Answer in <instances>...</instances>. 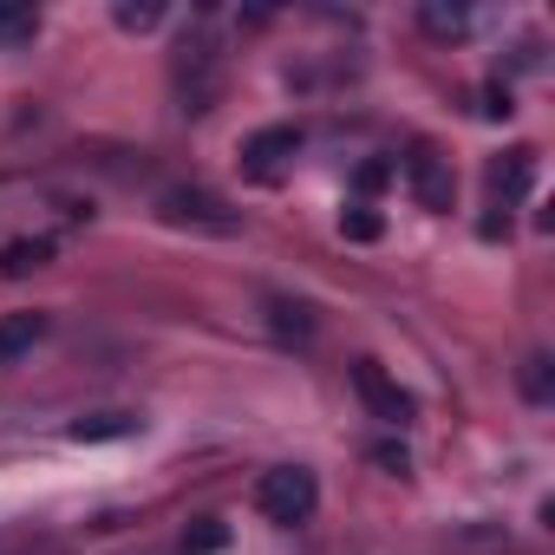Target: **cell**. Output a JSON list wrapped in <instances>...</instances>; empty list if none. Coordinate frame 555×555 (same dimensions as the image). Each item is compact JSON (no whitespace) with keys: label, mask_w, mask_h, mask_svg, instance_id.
Wrapping results in <instances>:
<instances>
[{"label":"cell","mask_w":555,"mask_h":555,"mask_svg":"<svg viewBox=\"0 0 555 555\" xmlns=\"http://www.w3.org/2000/svg\"><path fill=\"white\" fill-rule=\"evenodd\" d=\"M47 327H53V321H47V314H34V308H27V314H8V321H0V366L27 360V353L47 340Z\"/></svg>","instance_id":"cell-8"},{"label":"cell","mask_w":555,"mask_h":555,"mask_svg":"<svg viewBox=\"0 0 555 555\" xmlns=\"http://www.w3.org/2000/svg\"><path fill=\"white\" fill-rule=\"evenodd\" d=\"M353 392L366 399V412H373V418H386V425H399V431H405V425H412V412H418V405H412V392H405L379 360H353Z\"/></svg>","instance_id":"cell-5"},{"label":"cell","mask_w":555,"mask_h":555,"mask_svg":"<svg viewBox=\"0 0 555 555\" xmlns=\"http://www.w3.org/2000/svg\"><path fill=\"white\" fill-rule=\"evenodd\" d=\"M34 34H40V14L27 0H0V47H27Z\"/></svg>","instance_id":"cell-13"},{"label":"cell","mask_w":555,"mask_h":555,"mask_svg":"<svg viewBox=\"0 0 555 555\" xmlns=\"http://www.w3.org/2000/svg\"><path fill=\"white\" fill-rule=\"evenodd\" d=\"M373 464H379V470H392V477H405V470H412L405 444H392V438H386V444H373Z\"/></svg>","instance_id":"cell-18"},{"label":"cell","mask_w":555,"mask_h":555,"mask_svg":"<svg viewBox=\"0 0 555 555\" xmlns=\"http://www.w3.org/2000/svg\"><path fill=\"white\" fill-rule=\"evenodd\" d=\"M268 327H274V340L308 347L314 340V308L308 301H288V295H268Z\"/></svg>","instance_id":"cell-10"},{"label":"cell","mask_w":555,"mask_h":555,"mask_svg":"<svg viewBox=\"0 0 555 555\" xmlns=\"http://www.w3.org/2000/svg\"><path fill=\"white\" fill-rule=\"evenodd\" d=\"M157 216H164L170 229H203V235H235V229H242V216H235L216 190H203V183H170V190L157 196Z\"/></svg>","instance_id":"cell-3"},{"label":"cell","mask_w":555,"mask_h":555,"mask_svg":"<svg viewBox=\"0 0 555 555\" xmlns=\"http://www.w3.org/2000/svg\"><path fill=\"white\" fill-rule=\"evenodd\" d=\"M138 431H144L138 412H86V418L66 425L73 444H118V438H138Z\"/></svg>","instance_id":"cell-7"},{"label":"cell","mask_w":555,"mask_h":555,"mask_svg":"<svg viewBox=\"0 0 555 555\" xmlns=\"http://www.w3.org/2000/svg\"><path fill=\"white\" fill-rule=\"evenodd\" d=\"M399 177H405V190L418 196V209H451V203H457V170H451V157L431 151V144H412V151L399 157Z\"/></svg>","instance_id":"cell-4"},{"label":"cell","mask_w":555,"mask_h":555,"mask_svg":"<svg viewBox=\"0 0 555 555\" xmlns=\"http://www.w3.org/2000/svg\"><path fill=\"white\" fill-rule=\"evenodd\" d=\"M295 157H301V131H295V125H261V131L242 144V170H248L255 183H274Z\"/></svg>","instance_id":"cell-6"},{"label":"cell","mask_w":555,"mask_h":555,"mask_svg":"<svg viewBox=\"0 0 555 555\" xmlns=\"http://www.w3.org/2000/svg\"><path fill=\"white\" fill-rule=\"evenodd\" d=\"M170 86H177V105H183L190 118H203V112L222 99V47H216V34H190V40L177 47Z\"/></svg>","instance_id":"cell-1"},{"label":"cell","mask_w":555,"mask_h":555,"mask_svg":"<svg viewBox=\"0 0 555 555\" xmlns=\"http://www.w3.org/2000/svg\"><path fill=\"white\" fill-rule=\"evenodd\" d=\"M255 509H261L268 522H282V529L308 522V516L321 509L314 470H308V464H274V470H261V477H255Z\"/></svg>","instance_id":"cell-2"},{"label":"cell","mask_w":555,"mask_h":555,"mask_svg":"<svg viewBox=\"0 0 555 555\" xmlns=\"http://www.w3.org/2000/svg\"><path fill=\"white\" fill-rule=\"evenodd\" d=\"M522 392H529L535 405H548V399H555V379H548V360H542V353H529V360H522Z\"/></svg>","instance_id":"cell-17"},{"label":"cell","mask_w":555,"mask_h":555,"mask_svg":"<svg viewBox=\"0 0 555 555\" xmlns=\"http://www.w3.org/2000/svg\"><path fill=\"white\" fill-rule=\"evenodd\" d=\"M386 177H392V164H360L353 183H360V190H386Z\"/></svg>","instance_id":"cell-19"},{"label":"cell","mask_w":555,"mask_h":555,"mask_svg":"<svg viewBox=\"0 0 555 555\" xmlns=\"http://www.w3.org/2000/svg\"><path fill=\"white\" fill-rule=\"evenodd\" d=\"M222 542H229V522H222V516H203V522L183 535V548H177V555H216Z\"/></svg>","instance_id":"cell-16"},{"label":"cell","mask_w":555,"mask_h":555,"mask_svg":"<svg viewBox=\"0 0 555 555\" xmlns=\"http://www.w3.org/2000/svg\"><path fill=\"white\" fill-rule=\"evenodd\" d=\"M47 261H53V242H47V235H21V242L0 248V274H8V282H21V274H34V268H47Z\"/></svg>","instance_id":"cell-11"},{"label":"cell","mask_w":555,"mask_h":555,"mask_svg":"<svg viewBox=\"0 0 555 555\" xmlns=\"http://www.w3.org/2000/svg\"><path fill=\"white\" fill-rule=\"evenodd\" d=\"M112 21H118L125 34H151V27L164 21V8H157V0H118V8H112Z\"/></svg>","instance_id":"cell-15"},{"label":"cell","mask_w":555,"mask_h":555,"mask_svg":"<svg viewBox=\"0 0 555 555\" xmlns=\"http://www.w3.org/2000/svg\"><path fill=\"white\" fill-rule=\"evenodd\" d=\"M529 183H535V151H509V157L490 164V196H496V203L529 196Z\"/></svg>","instance_id":"cell-9"},{"label":"cell","mask_w":555,"mask_h":555,"mask_svg":"<svg viewBox=\"0 0 555 555\" xmlns=\"http://www.w3.org/2000/svg\"><path fill=\"white\" fill-rule=\"evenodd\" d=\"M418 27L431 40H464L470 34V8H457V0H425L418 8Z\"/></svg>","instance_id":"cell-12"},{"label":"cell","mask_w":555,"mask_h":555,"mask_svg":"<svg viewBox=\"0 0 555 555\" xmlns=\"http://www.w3.org/2000/svg\"><path fill=\"white\" fill-rule=\"evenodd\" d=\"M340 235H347V242H379V235H386V216H379L373 203H347V209H340Z\"/></svg>","instance_id":"cell-14"}]
</instances>
